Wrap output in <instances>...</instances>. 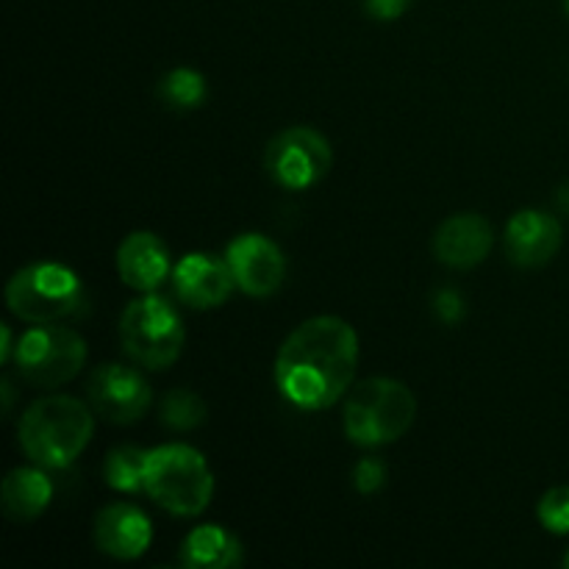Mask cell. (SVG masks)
Segmentation results:
<instances>
[{"instance_id":"obj_6","label":"cell","mask_w":569,"mask_h":569,"mask_svg":"<svg viewBox=\"0 0 569 569\" xmlns=\"http://www.w3.org/2000/svg\"><path fill=\"white\" fill-rule=\"evenodd\" d=\"M6 303L17 320L48 326L67 320L83 306V289L76 272L56 261L20 267L6 283Z\"/></svg>"},{"instance_id":"obj_2","label":"cell","mask_w":569,"mask_h":569,"mask_svg":"<svg viewBox=\"0 0 569 569\" xmlns=\"http://www.w3.org/2000/svg\"><path fill=\"white\" fill-rule=\"evenodd\" d=\"M94 411L70 395H44L20 417L17 439L31 465L61 470L87 450L94 431Z\"/></svg>"},{"instance_id":"obj_26","label":"cell","mask_w":569,"mask_h":569,"mask_svg":"<svg viewBox=\"0 0 569 569\" xmlns=\"http://www.w3.org/2000/svg\"><path fill=\"white\" fill-rule=\"evenodd\" d=\"M556 200H559V209L565 211V214H569V181L561 183L559 192H556Z\"/></svg>"},{"instance_id":"obj_8","label":"cell","mask_w":569,"mask_h":569,"mask_svg":"<svg viewBox=\"0 0 569 569\" xmlns=\"http://www.w3.org/2000/svg\"><path fill=\"white\" fill-rule=\"evenodd\" d=\"M331 167V142L315 128H287V131L276 133L264 148L267 176L289 192H303V189L317 187Z\"/></svg>"},{"instance_id":"obj_22","label":"cell","mask_w":569,"mask_h":569,"mask_svg":"<svg viewBox=\"0 0 569 569\" xmlns=\"http://www.w3.org/2000/svg\"><path fill=\"white\" fill-rule=\"evenodd\" d=\"M387 481V467L378 459H361L353 470V487L361 495H372L383 487Z\"/></svg>"},{"instance_id":"obj_14","label":"cell","mask_w":569,"mask_h":569,"mask_svg":"<svg viewBox=\"0 0 569 569\" xmlns=\"http://www.w3.org/2000/svg\"><path fill=\"white\" fill-rule=\"evenodd\" d=\"M495 242L492 222L487 217L467 211V214H453L437 228L433 233V256L445 267L453 270H472L489 256Z\"/></svg>"},{"instance_id":"obj_15","label":"cell","mask_w":569,"mask_h":569,"mask_svg":"<svg viewBox=\"0 0 569 569\" xmlns=\"http://www.w3.org/2000/svg\"><path fill=\"white\" fill-rule=\"evenodd\" d=\"M117 272L122 283L137 292H156L172 276L170 250L161 237L150 231H133L117 248Z\"/></svg>"},{"instance_id":"obj_25","label":"cell","mask_w":569,"mask_h":569,"mask_svg":"<svg viewBox=\"0 0 569 569\" xmlns=\"http://www.w3.org/2000/svg\"><path fill=\"white\" fill-rule=\"evenodd\" d=\"M0 333H3V348H0V361H11L14 356V348H11V328L0 326Z\"/></svg>"},{"instance_id":"obj_9","label":"cell","mask_w":569,"mask_h":569,"mask_svg":"<svg viewBox=\"0 0 569 569\" xmlns=\"http://www.w3.org/2000/svg\"><path fill=\"white\" fill-rule=\"evenodd\" d=\"M87 400L98 417L114 426H131L148 415L153 389L139 370L128 365L94 367L87 381Z\"/></svg>"},{"instance_id":"obj_29","label":"cell","mask_w":569,"mask_h":569,"mask_svg":"<svg viewBox=\"0 0 569 569\" xmlns=\"http://www.w3.org/2000/svg\"><path fill=\"white\" fill-rule=\"evenodd\" d=\"M565 567H569V553H567V559H565Z\"/></svg>"},{"instance_id":"obj_23","label":"cell","mask_w":569,"mask_h":569,"mask_svg":"<svg viewBox=\"0 0 569 569\" xmlns=\"http://www.w3.org/2000/svg\"><path fill=\"white\" fill-rule=\"evenodd\" d=\"M433 311H437L439 320L453 326V322H459L465 317V300H461V295L456 289H439L433 295Z\"/></svg>"},{"instance_id":"obj_19","label":"cell","mask_w":569,"mask_h":569,"mask_svg":"<svg viewBox=\"0 0 569 569\" xmlns=\"http://www.w3.org/2000/svg\"><path fill=\"white\" fill-rule=\"evenodd\" d=\"M206 78L203 72L192 70V67H178V70H170L159 81V98L164 100L170 109L189 111L198 109V106L206 103Z\"/></svg>"},{"instance_id":"obj_16","label":"cell","mask_w":569,"mask_h":569,"mask_svg":"<svg viewBox=\"0 0 569 569\" xmlns=\"http://www.w3.org/2000/svg\"><path fill=\"white\" fill-rule=\"evenodd\" d=\"M50 500H53V483L44 476V467H17L3 478L0 487V503H3V515L11 522H33L48 511Z\"/></svg>"},{"instance_id":"obj_11","label":"cell","mask_w":569,"mask_h":569,"mask_svg":"<svg viewBox=\"0 0 569 569\" xmlns=\"http://www.w3.org/2000/svg\"><path fill=\"white\" fill-rule=\"evenodd\" d=\"M172 287L181 303L206 311L228 303L237 281L226 259L211 253H187L172 267Z\"/></svg>"},{"instance_id":"obj_3","label":"cell","mask_w":569,"mask_h":569,"mask_svg":"<svg viewBox=\"0 0 569 569\" xmlns=\"http://www.w3.org/2000/svg\"><path fill=\"white\" fill-rule=\"evenodd\" d=\"M417 398L395 378H367L348 392L342 411L345 437L359 448H383L409 433Z\"/></svg>"},{"instance_id":"obj_13","label":"cell","mask_w":569,"mask_h":569,"mask_svg":"<svg viewBox=\"0 0 569 569\" xmlns=\"http://www.w3.org/2000/svg\"><path fill=\"white\" fill-rule=\"evenodd\" d=\"M561 222L553 214L539 209H522L506 226V256L511 264L526 267H545L561 250Z\"/></svg>"},{"instance_id":"obj_12","label":"cell","mask_w":569,"mask_h":569,"mask_svg":"<svg viewBox=\"0 0 569 569\" xmlns=\"http://www.w3.org/2000/svg\"><path fill=\"white\" fill-rule=\"evenodd\" d=\"M94 545L117 561H133L148 553L153 542L150 517L133 503H109L94 517Z\"/></svg>"},{"instance_id":"obj_17","label":"cell","mask_w":569,"mask_h":569,"mask_svg":"<svg viewBox=\"0 0 569 569\" xmlns=\"http://www.w3.org/2000/svg\"><path fill=\"white\" fill-rule=\"evenodd\" d=\"M178 561L187 569H228L242 565L244 553L239 539L228 528L198 526L181 542Z\"/></svg>"},{"instance_id":"obj_24","label":"cell","mask_w":569,"mask_h":569,"mask_svg":"<svg viewBox=\"0 0 569 569\" xmlns=\"http://www.w3.org/2000/svg\"><path fill=\"white\" fill-rule=\"evenodd\" d=\"M415 0H365V11L378 22H392L411 9Z\"/></svg>"},{"instance_id":"obj_5","label":"cell","mask_w":569,"mask_h":569,"mask_svg":"<svg viewBox=\"0 0 569 569\" xmlns=\"http://www.w3.org/2000/svg\"><path fill=\"white\" fill-rule=\"evenodd\" d=\"M187 331L170 300L144 292L120 317L122 353L144 370H167L183 353Z\"/></svg>"},{"instance_id":"obj_4","label":"cell","mask_w":569,"mask_h":569,"mask_svg":"<svg viewBox=\"0 0 569 569\" xmlns=\"http://www.w3.org/2000/svg\"><path fill=\"white\" fill-rule=\"evenodd\" d=\"M144 495L176 517H198L214 498V476L203 453L189 445H161L148 450Z\"/></svg>"},{"instance_id":"obj_28","label":"cell","mask_w":569,"mask_h":569,"mask_svg":"<svg viewBox=\"0 0 569 569\" xmlns=\"http://www.w3.org/2000/svg\"><path fill=\"white\" fill-rule=\"evenodd\" d=\"M565 9H567V14H569V0H565Z\"/></svg>"},{"instance_id":"obj_18","label":"cell","mask_w":569,"mask_h":569,"mask_svg":"<svg viewBox=\"0 0 569 569\" xmlns=\"http://www.w3.org/2000/svg\"><path fill=\"white\" fill-rule=\"evenodd\" d=\"M144 465H148V450L137 445H117L106 453V483L117 492H144Z\"/></svg>"},{"instance_id":"obj_1","label":"cell","mask_w":569,"mask_h":569,"mask_svg":"<svg viewBox=\"0 0 569 569\" xmlns=\"http://www.w3.org/2000/svg\"><path fill=\"white\" fill-rule=\"evenodd\" d=\"M359 367V337L342 317L303 320L276 356V387L300 411H326L350 392Z\"/></svg>"},{"instance_id":"obj_7","label":"cell","mask_w":569,"mask_h":569,"mask_svg":"<svg viewBox=\"0 0 569 569\" xmlns=\"http://www.w3.org/2000/svg\"><path fill=\"white\" fill-rule=\"evenodd\" d=\"M17 376L37 389H59L70 383L87 365V342L67 326H31L17 342Z\"/></svg>"},{"instance_id":"obj_20","label":"cell","mask_w":569,"mask_h":569,"mask_svg":"<svg viewBox=\"0 0 569 569\" xmlns=\"http://www.w3.org/2000/svg\"><path fill=\"white\" fill-rule=\"evenodd\" d=\"M161 420L172 431H192L206 420V403L192 389H172L161 400Z\"/></svg>"},{"instance_id":"obj_10","label":"cell","mask_w":569,"mask_h":569,"mask_svg":"<svg viewBox=\"0 0 569 569\" xmlns=\"http://www.w3.org/2000/svg\"><path fill=\"white\" fill-rule=\"evenodd\" d=\"M239 292L248 298H270L287 278V259L281 248L264 233H239L226 250Z\"/></svg>"},{"instance_id":"obj_21","label":"cell","mask_w":569,"mask_h":569,"mask_svg":"<svg viewBox=\"0 0 569 569\" xmlns=\"http://www.w3.org/2000/svg\"><path fill=\"white\" fill-rule=\"evenodd\" d=\"M537 517L545 531L556 533V537L569 533V487H556L545 492V498L539 500Z\"/></svg>"},{"instance_id":"obj_27","label":"cell","mask_w":569,"mask_h":569,"mask_svg":"<svg viewBox=\"0 0 569 569\" xmlns=\"http://www.w3.org/2000/svg\"><path fill=\"white\" fill-rule=\"evenodd\" d=\"M3 398H6V415H9L11 400H14V389H11L9 381H3Z\"/></svg>"}]
</instances>
